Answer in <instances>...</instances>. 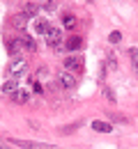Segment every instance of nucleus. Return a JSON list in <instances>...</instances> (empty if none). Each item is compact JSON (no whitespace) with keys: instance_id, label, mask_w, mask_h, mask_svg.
<instances>
[{"instance_id":"nucleus-12","label":"nucleus","mask_w":138,"mask_h":149,"mask_svg":"<svg viewBox=\"0 0 138 149\" xmlns=\"http://www.w3.org/2000/svg\"><path fill=\"white\" fill-rule=\"evenodd\" d=\"M23 48L28 51V53H35L37 51V41H35V37H30V35H23Z\"/></svg>"},{"instance_id":"nucleus-18","label":"nucleus","mask_w":138,"mask_h":149,"mask_svg":"<svg viewBox=\"0 0 138 149\" xmlns=\"http://www.w3.org/2000/svg\"><path fill=\"white\" fill-rule=\"evenodd\" d=\"M39 5L46 9V12H55V0H41Z\"/></svg>"},{"instance_id":"nucleus-17","label":"nucleus","mask_w":138,"mask_h":149,"mask_svg":"<svg viewBox=\"0 0 138 149\" xmlns=\"http://www.w3.org/2000/svg\"><path fill=\"white\" fill-rule=\"evenodd\" d=\"M81 122H74V124H69V126H62V129H58V133H62V135H69L74 129H78Z\"/></svg>"},{"instance_id":"nucleus-23","label":"nucleus","mask_w":138,"mask_h":149,"mask_svg":"<svg viewBox=\"0 0 138 149\" xmlns=\"http://www.w3.org/2000/svg\"><path fill=\"white\" fill-rule=\"evenodd\" d=\"M85 2H95V0H85Z\"/></svg>"},{"instance_id":"nucleus-14","label":"nucleus","mask_w":138,"mask_h":149,"mask_svg":"<svg viewBox=\"0 0 138 149\" xmlns=\"http://www.w3.org/2000/svg\"><path fill=\"white\" fill-rule=\"evenodd\" d=\"M76 16H74V14H64V19H62V28H64V30H74V28H76Z\"/></svg>"},{"instance_id":"nucleus-22","label":"nucleus","mask_w":138,"mask_h":149,"mask_svg":"<svg viewBox=\"0 0 138 149\" xmlns=\"http://www.w3.org/2000/svg\"><path fill=\"white\" fill-rule=\"evenodd\" d=\"M111 119H115V122H122V124H127V122H129L127 117H122V115H115V112H111Z\"/></svg>"},{"instance_id":"nucleus-2","label":"nucleus","mask_w":138,"mask_h":149,"mask_svg":"<svg viewBox=\"0 0 138 149\" xmlns=\"http://www.w3.org/2000/svg\"><path fill=\"white\" fill-rule=\"evenodd\" d=\"M46 44L53 48V51H64V37H62V30L60 28H51L48 35H46Z\"/></svg>"},{"instance_id":"nucleus-10","label":"nucleus","mask_w":138,"mask_h":149,"mask_svg":"<svg viewBox=\"0 0 138 149\" xmlns=\"http://www.w3.org/2000/svg\"><path fill=\"white\" fill-rule=\"evenodd\" d=\"M35 30H37V35H48V30H51V25H48V21L46 19H37L35 21Z\"/></svg>"},{"instance_id":"nucleus-3","label":"nucleus","mask_w":138,"mask_h":149,"mask_svg":"<svg viewBox=\"0 0 138 149\" xmlns=\"http://www.w3.org/2000/svg\"><path fill=\"white\" fill-rule=\"evenodd\" d=\"M76 83H78V78L71 74V71H67V69H62V71L58 74V85L64 87V90H74Z\"/></svg>"},{"instance_id":"nucleus-11","label":"nucleus","mask_w":138,"mask_h":149,"mask_svg":"<svg viewBox=\"0 0 138 149\" xmlns=\"http://www.w3.org/2000/svg\"><path fill=\"white\" fill-rule=\"evenodd\" d=\"M25 25H28V16L25 14H16L12 19V28H16V30H25Z\"/></svg>"},{"instance_id":"nucleus-19","label":"nucleus","mask_w":138,"mask_h":149,"mask_svg":"<svg viewBox=\"0 0 138 149\" xmlns=\"http://www.w3.org/2000/svg\"><path fill=\"white\" fill-rule=\"evenodd\" d=\"M108 41H111V44H120V41H122V32H118V30H113V32L108 35Z\"/></svg>"},{"instance_id":"nucleus-21","label":"nucleus","mask_w":138,"mask_h":149,"mask_svg":"<svg viewBox=\"0 0 138 149\" xmlns=\"http://www.w3.org/2000/svg\"><path fill=\"white\" fill-rule=\"evenodd\" d=\"M104 94H106V99H108L111 103H115V94H113V90H111V87H106V90H104Z\"/></svg>"},{"instance_id":"nucleus-9","label":"nucleus","mask_w":138,"mask_h":149,"mask_svg":"<svg viewBox=\"0 0 138 149\" xmlns=\"http://www.w3.org/2000/svg\"><path fill=\"white\" fill-rule=\"evenodd\" d=\"M92 131H97V133H113V126L108 124V122H101V119H95L92 122Z\"/></svg>"},{"instance_id":"nucleus-16","label":"nucleus","mask_w":138,"mask_h":149,"mask_svg":"<svg viewBox=\"0 0 138 149\" xmlns=\"http://www.w3.org/2000/svg\"><path fill=\"white\" fill-rule=\"evenodd\" d=\"M129 57H131V67H134V71L138 74V51H136V48H129Z\"/></svg>"},{"instance_id":"nucleus-6","label":"nucleus","mask_w":138,"mask_h":149,"mask_svg":"<svg viewBox=\"0 0 138 149\" xmlns=\"http://www.w3.org/2000/svg\"><path fill=\"white\" fill-rule=\"evenodd\" d=\"M7 51H9V55L12 57H21L23 55V39L16 37V39H9V44H7Z\"/></svg>"},{"instance_id":"nucleus-1","label":"nucleus","mask_w":138,"mask_h":149,"mask_svg":"<svg viewBox=\"0 0 138 149\" xmlns=\"http://www.w3.org/2000/svg\"><path fill=\"white\" fill-rule=\"evenodd\" d=\"M9 145L19 149H55V145L51 142H37V140H23V138H7Z\"/></svg>"},{"instance_id":"nucleus-20","label":"nucleus","mask_w":138,"mask_h":149,"mask_svg":"<svg viewBox=\"0 0 138 149\" xmlns=\"http://www.w3.org/2000/svg\"><path fill=\"white\" fill-rule=\"evenodd\" d=\"M108 67H111V69H115V67H118V60H115V55H113V53H108Z\"/></svg>"},{"instance_id":"nucleus-4","label":"nucleus","mask_w":138,"mask_h":149,"mask_svg":"<svg viewBox=\"0 0 138 149\" xmlns=\"http://www.w3.org/2000/svg\"><path fill=\"white\" fill-rule=\"evenodd\" d=\"M25 69H28V60H25L23 55H21V57H14V60L9 62V76H12V78H19Z\"/></svg>"},{"instance_id":"nucleus-8","label":"nucleus","mask_w":138,"mask_h":149,"mask_svg":"<svg viewBox=\"0 0 138 149\" xmlns=\"http://www.w3.org/2000/svg\"><path fill=\"white\" fill-rule=\"evenodd\" d=\"M0 90H2V94H9V96H14V94L19 92V83H16V78H9V80H5Z\"/></svg>"},{"instance_id":"nucleus-5","label":"nucleus","mask_w":138,"mask_h":149,"mask_svg":"<svg viewBox=\"0 0 138 149\" xmlns=\"http://www.w3.org/2000/svg\"><path fill=\"white\" fill-rule=\"evenodd\" d=\"M64 69H67V71H71V74H78L81 69H83V57L76 55V53L67 55V57H64Z\"/></svg>"},{"instance_id":"nucleus-7","label":"nucleus","mask_w":138,"mask_h":149,"mask_svg":"<svg viewBox=\"0 0 138 149\" xmlns=\"http://www.w3.org/2000/svg\"><path fill=\"white\" fill-rule=\"evenodd\" d=\"M64 48L69 51V55H71V53H76V51H81V48H83V39L76 37V35L67 37V41H64Z\"/></svg>"},{"instance_id":"nucleus-13","label":"nucleus","mask_w":138,"mask_h":149,"mask_svg":"<svg viewBox=\"0 0 138 149\" xmlns=\"http://www.w3.org/2000/svg\"><path fill=\"white\" fill-rule=\"evenodd\" d=\"M21 14H25L28 19H30V16H35V14H37V2H23Z\"/></svg>"},{"instance_id":"nucleus-15","label":"nucleus","mask_w":138,"mask_h":149,"mask_svg":"<svg viewBox=\"0 0 138 149\" xmlns=\"http://www.w3.org/2000/svg\"><path fill=\"white\" fill-rule=\"evenodd\" d=\"M12 99H14L16 103H28V101H30V92H25V90H19V92L14 94Z\"/></svg>"}]
</instances>
